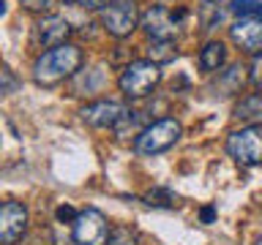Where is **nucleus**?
Masks as SVG:
<instances>
[{
  "mask_svg": "<svg viewBox=\"0 0 262 245\" xmlns=\"http://www.w3.org/2000/svg\"><path fill=\"white\" fill-rule=\"evenodd\" d=\"M71 237L77 245H106V240H110V224H106L104 212L96 207L82 210L71 224Z\"/></svg>",
  "mask_w": 262,
  "mask_h": 245,
  "instance_id": "obj_6",
  "label": "nucleus"
},
{
  "mask_svg": "<svg viewBox=\"0 0 262 245\" xmlns=\"http://www.w3.org/2000/svg\"><path fill=\"white\" fill-rule=\"evenodd\" d=\"M227 60V49L221 41H208L205 49L200 52V68L202 71H219Z\"/></svg>",
  "mask_w": 262,
  "mask_h": 245,
  "instance_id": "obj_13",
  "label": "nucleus"
},
{
  "mask_svg": "<svg viewBox=\"0 0 262 245\" xmlns=\"http://www.w3.org/2000/svg\"><path fill=\"white\" fill-rule=\"evenodd\" d=\"M161 82V65L153 60H131L120 74V90L128 98H145Z\"/></svg>",
  "mask_w": 262,
  "mask_h": 245,
  "instance_id": "obj_3",
  "label": "nucleus"
},
{
  "mask_svg": "<svg viewBox=\"0 0 262 245\" xmlns=\"http://www.w3.org/2000/svg\"><path fill=\"white\" fill-rule=\"evenodd\" d=\"M213 218H216V207H213V204H208V207L200 210V220H202V224H213Z\"/></svg>",
  "mask_w": 262,
  "mask_h": 245,
  "instance_id": "obj_23",
  "label": "nucleus"
},
{
  "mask_svg": "<svg viewBox=\"0 0 262 245\" xmlns=\"http://www.w3.org/2000/svg\"><path fill=\"white\" fill-rule=\"evenodd\" d=\"M69 36H71V24H69V19H63V16H47V19L38 24V38L47 49L69 44V41H66Z\"/></svg>",
  "mask_w": 262,
  "mask_h": 245,
  "instance_id": "obj_11",
  "label": "nucleus"
},
{
  "mask_svg": "<svg viewBox=\"0 0 262 245\" xmlns=\"http://www.w3.org/2000/svg\"><path fill=\"white\" fill-rule=\"evenodd\" d=\"M237 120H262V93H251L241 98V104L235 106Z\"/></svg>",
  "mask_w": 262,
  "mask_h": 245,
  "instance_id": "obj_14",
  "label": "nucleus"
},
{
  "mask_svg": "<svg viewBox=\"0 0 262 245\" xmlns=\"http://www.w3.org/2000/svg\"><path fill=\"white\" fill-rule=\"evenodd\" d=\"M22 8H28V11H49V8L55 6V0H19Z\"/></svg>",
  "mask_w": 262,
  "mask_h": 245,
  "instance_id": "obj_20",
  "label": "nucleus"
},
{
  "mask_svg": "<svg viewBox=\"0 0 262 245\" xmlns=\"http://www.w3.org/2000/svg\"><path fill=\"white\" fill-rule=\"evenodd\" d=\"M6 14V0H0V16Z\"/></svg>",
  "mask_w": 262,
  "mask_h": 245,
  "instance_id": "obj_24",
  "label": "nucleus"
},
{
  "mask_svg": "<svg viewBox=\"0 0 262 245\" xmlns=\"http://www.w3.org/2000/svg\"><path fill=\"white\" fill-rule=\"evenodd\" d=\"M79 65H82V49L74 44H60L38 55V60L33 63V79L44 87H52L60 85L63 79L74 77L79 71Z\"/></svg>",
  "mask_w": 262,
  "mask_h": 245,
  "instance_id": "obj_1",
  "label": "nucleus"
},
{
  "mask_svg": "<svg viewBox=\"0 0 262 245\" xmlns=\"http://www.w3.org/2000/svg\"><path fill=\"white\" fill-rule=\"evenodd\" d=\"M243 65L237 63V65H229L227 71H219V82H216V90L221 95H232V93H241V87H243Z\"/></svg>",
  "mask_w": 262,
  "mask_h": 245,
  "instance_id": "obj_12",
  "label": "nucleus"
},
{
  "mask_svg": "<svg viewBox=\"0 0 262 245\" xmlns=\"http://www.w3.org/2000/svg\"><path fill=\"white\" fill-rule=\"evenodd\" d=\"M128 109L118 101H93L82 109V120L93 128H115Z\"/></svg>",
  "mask_w": 262,
  "mask_h": 245,
  "instance_id": "obj_9",
  "label": "nucleus"
},
{
  "mask_svg": "<svg viewBox=\"0 0 262 245\" xmlns=\"http://www.w3.org/2000/svg\"><path fill=\"white\" fill-rule=\"evenodd\" d=\"M101 24L115 38H126L139 24V8L134 0H110L101 8Z\"/></svg>",
  "mask_w": 262,
  "mask_h": 245,
  "instance_id": "obj_5",
  "label": "nucleus"
},
{
  "mask_svg": "<svg viewBox=\"0 0 262 245\" xmlns=\"http://www.w3.org/2000/svg\"><path fill=\"white\" fill-rule=\"evenodd\" d=\"M229 11H232L237 19H259L262 16V0H232V3H229Z\"/></svg>",
  "mask_w": 262,
  "mask_h": 245,
  "instance_id": "obj_15",
  "label": "nucleus"
},
{
  "mask_svg": "<svg viewBox=\"0 0 262 245\" xmlns=\"http://www.w3.org/2000/svg\"><path fill=\"white\" fill-rule=\"evenodd\" d=\"M28 232V207L22 202L0 204V245H16Z\"/></svg>",
  "mask_w": 262,
  "mask_h": 245,
  "instance_id": "obj_8",
  "label": "nucleus"
},
{
  "mask_svg": "<svg viewBox=\"0 0 262 245\" xmlns=\"http://www.w3.org/2000/svg\"><path fill=\"white\" fill-rule=\"evenodd\" d=\"M79 212H74V207H69V204H60L57 207V220H66V224H74V218H77Z\"/></svg>",
  "mask_w": 262,
  "mask_h": 245,
  "instance_id": "obj_21",
  "label": "nucleus"
},
{
  "mask_svg": "<svg viewBox=\"0 0 262 245\" xmlns=\"http://www.w3.org/2000/svg\"><path fill=\"white\" fill-rule=\"evenodd\" d=\"M227 153L243 166H259L262 163V122L232 131L227 139Z\"/></svg>",
  "mask_w": 262,
  "mask_h": 245,
  "instance_id": "obj_4",
  "label": "nucleus"
},
{
  "mask_svg": "<svg viewBox=\"0 0 262 245\" xmlns=\"http://www.w3.org/2000/svg\"><path fill=\"white\" fill-rule=\"evenodd\" d=\"M106 245H139V234H137V229H131V226H115L110 232Z\"/></svg>",
  "mask_w": 262,
  "mask_h": 245,
  "instance_id": "obj_17",
  "label": "nucleus"
},
{
  "mask_svg": "<svg viewBox=\"0 0 262 245\" xmlns=\"http://www.w3.org/2000/svg\"><path fill=\"white\" fill-rule=\"evenodd\" d=\"M180 136H183V126L175 117H161V120L147 122L137 134L134 150H137V155H159L164 150H169Z\"/></svg>",
  "mask_w": 262,
  "mask_h": 245,
  "instance_id": "obj_2",
  "label": "nucleus"
},
{
  "mask_svg": "<svg viewBox=\"0 0 262 245\" xmlns=\"http://www.w3.org/2000/svg\"><path fill=\"white\" fill-rule=\"evenodd\" d=\"M235 46H241L249 55H259L262 52V19H237L229 28Z\"/></svg>",
  "mask_w": 262,
  "mask_h": 245,
  "instance_id": "obj_10",
  "label": "nucleus"
},
{
  "mask_svg": "<svg viewBox=\"0 0 262 245\" xmlns=\"http://www.w3.org/2000/svg\"><path fill=\"white\" fill-rule=\"evenodd\" d=\"M147 55H150V60L153 63H169V60H175V46H172V41H153L150 49H147Z\"/></svg>",
  "mask_w": 262,
  "mask_h": 245,
  "instance_id": "obj_16",
  "label": "nucleus"
},
{
  "mask_svg": "<svg viewBox=\"0 0 262 245\" xmlns=\"http://www.w3.org/2000/svg\"><path fill=\"white\" fill-rule=\"evenodd\" d=\"M249 79H251V85L262 87V52H259V55H254V60H251V74H249Z\"/></svg>",
  "mask_w": 262,
  "mask_h": 245,
  "instance_id": "obj_19",
  "label": "nucleus"
},
{
  "mask_svg": "<svg viewBox=\"0 0 262 245\" xmlns=\"http://www.w3.org/2000/svg\"><path fill=\"white\" fill-rule=\"evenodd\" d=\"M145 202L150 204V207H175L178 196L172 193L169 188H153V191L145 196Z\"/></svg>",
  "mask_w": 262,
  "mask_h": 245,
  "instance_id": "obj_18",
  "label": "nucleus"
},
{
  "mask_svg": "<svg viewBox=\"0 0 262 245\" xmlns=\"http://www.w3.org/2000/svg\"><path fill=\"white\" fill-rule=\"evenodd\" d=\"M183 16H186V8H178V14H172L164 6H150L142 14V19H139V22H142L145 33L153 41H172L178 36V24H180Z\"/></svg>",
  "mask_w": 262,
  "mask_h": 245,
  "instance_id": "obj_7",
  "label": "nucleus"
},
{
  "mask_svg": "<svg viewBox=\"0 0 262 245\" xmlns=\"http://www.w3.org/2000/svg\"><path fill=\"white\" fill-rule=\"evenodd\" d=\"M82 8H88V11H98V8H104L110 0H77Z\"/></svg>",
  "mask_w": 262,
  "mask_h": 245,
  "instance_id": "obj_22",
  "label": "nucleus"
}]
</instances>
